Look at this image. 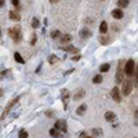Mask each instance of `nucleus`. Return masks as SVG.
Returning a JSON list of instances; mask_svg holds the SVG:
<instances>
[{"instance_id":"obj_5","label":"nucleus","mask_w":138,"mask_h":138,"mask_svg":"<svg viewBox=\"0 0 138 138\" xmlns=\"http://www.w3.org/2000/svg\"><path fill=\"white\" fill-rule=\"evenodd\" d=\"M54 127H55L57 130H59V131H64V133H66V130H68V127H66V122H65V120H62V119L57 120Z\"/></svg>"},{"instance_id":"obj_34","label":"nucleus","mask_w":138,"mask_h":138,"mask_svg":"<svg viewBox=\"0 0 138 138\" xmlns=\"http://www.w3.org/2000/svg\"><path fill=\"white\" fill-rule=\"evenodd\" d=\"M134 75H135V76H138V65L135 66V73H134Z\"/></svg>"},{"instance_id":"obj_9","label":"nucleus","mask_w":138,"mask_h":138,"mask_svg":"<svg viewBox=\"0 0 138 138\" xmlns=\"http://www.w3.org/2000/svg\"><path fill=\"white\" fill-rule=\"evenodd\" d=\"M8 17H10V19H12V21H15V22L21 21V15H19L17 11H10L8 12Z\"/></svg>"},{"instance_id":"obj_28","label":"nucleus","mask_w":138,"mask_h":138,"mask_svg":"<svg viewBox=\"0 0 138 138\" xmlns=\"http://www.w3.org/2000/svg\"><path fill=\"white\" fill-rule=\"evenodd\" d=\"M59 36H61V33H59L58 31H54V32H51V37H53V39H58Z\"/></svg>"},{"instance_id":"obj_29","label":"nucleus","mask_w":138,"mask_h":138,"mask_svg":"<svg viewBox=\"0 0 138 138\" xmlns=\"http://www.w3.org/2000/svg\"><path fill=\"white\" fill-rule=\"evenodd\" d=\"M11 3H12V6H14L17 10H19V0H11Z\"/></svg>"},{"instance_id":"obj_7","label":"nucleus","mask_w":138,"mask_h":138,"mask_svg":"<svg viewBox=\"0 0 138 138\" xmlns=\"http://www.w3.org/2000/svg\"><path fill=\"white\" fill-rule=\"evenodd\" d=\"M110 94H112L113 101H116V102H120V101H122V95H120V91H119L117 87H113L112 91H110Z\"/></svg>"},{"instance_id":"obj_19","label":"nucleus","mask_w":138,"mask_h":138,"mask_svg":"<svg viewBox=\"0 0 138 138\" xmlns=\"http://www.w3.org/2000/svg\"><path fill=\"white\" fill-rule=\"evenodd\" d=\"M99 43L101 44H109L110 43V39L109 37H106V36H99Z\"/></svg>"},{"instance_id":"obj_12","label":"nucleus","mask_w":138,"mask_h":138,"mask_svg":"<svg viewBox=\"0 0 138 138\" xmlns=\"http://www.w3.org/2000/svg\"><path fill=\"white\" fill-rule=\"evenodd\" d=\"M84 95H86V91H84L83 89H80V90H77V93L73 95V99H75V101H79V99H82Z\"/></svg>"},{"instance_id":"obj_25","label":"nucleus","mask_w":138,"mask_h":138,"mask_svg":"<svg viewBox=\"0 0 138 138\" xmlns=\"http://www.w3.org/2000/svg\"><path fill=\"white\" fill-rule=\"evenodd\" d=\"M39 26H40V21H39V19L37 18H33L32 19V28H39Z\"/></svg>"},{"instance_id":"obj_6","label":"nucleus","mask_w":138,"mask_h":138,"mask_svg":"<svg viewBox=\"0 0 138 138\" xmlns=\"http://www.w3.org/2000/svg\"><path fill=\"white\" fill-rule=\"evenodd\" d=\"M18 101H19V98H18V97H17V98H15L14 101H11V102H10V105H7V106H6V109H4V112H3V115H2V119H4V117H6V116H7V115H8V112H10V110H11V108H12V106H14V105H15V104H17V102H18Z\"/></svg>"},{"instance_id":"obj_14","label":"nucleus","mask_w":138,"mask_h":138,"mask_svg":"<svg viewBox=\"0 0 138 138\" xmlns=\"http://www.w3.org/2000/svg\"><path fill=\"white\" fill-rule=\"evenodd\" d=\"M87 110V106H86V104H82V105H80L79 108H77L76 109V113L79 116H82V115H84V112Z\"/></svg>"},{"instance_id":"obj_27","label":"nucleus","mask_w":138,"mask_h":138,"mask_svg":"<svg viewBox=\"0 0 138 138\" xmlns=\"http://www.w3.org/2000/svg\"><path fill=\"white\" fill-rule=\"evenodd\" d=\"M91 133L94 134V135H98V137L102 135V130H101V129H93Z\"/></svg>"},{"instance_id":"obj_8","label":"nucleus","mask_w":138,"mask_h":138,"mask_svg":"<svg viewBox=\"0 0 138 138\" xmlns=\"http://www.w3.org/2000/svg\"><path fill=\"white\" fill-rule=\"evenodd\" d=\"M112 17L115 19H122L123 17H124V12H123V10L122 8H115L112 11Z\"/></svg>"},{"instance_id":"obj_33","label":"nucleus","mask_w":138,"mask_h":138,"mask_svg":"<svg viewBox=\"0 0 138 138\" xmlns=\"http://www.w3.org/2000/svg\"><path fill=\"white\" fill-rule=\"evenodd\" d=\"M32 44H35V43H36V35H33V37H32Z\"/></svg>"},{"instance_id":"obj_40","label":"nucleus","mask_w":138,"mask_h":138,"mask_svg":"<svg viewBox=\"0 0 138 138\" xmlns=\"http://www.w3.org/2000/svg\"><path fill=\"white\" fill-rule=\"evenodd\" d=\"M137 80H138V76H137Z\"/></svg>"},{"instance_id":"obj_10","label":"nucleus","mask_w":138,"mask_h":138,"mask_svg":"<svg viewBox=\"0 0 138 138\" xmlns=\"http://www.w3.org/2000/svg\"><path fill=\"white\" fill-rule=\"evenodd\" d=\"M91 36V31H90L89 28H83L82 31H80V37L82 39H87Z\"/></svg>"},{"instance_id":"obj_22","label":"nucleus","mask_w":138,"mask_h":138,"mask_svg":"<svg viewBox=\"0 0 138 138\" xmlns=\"http://www.w3.org/2000/svg\"><path fill=\"white\" fill-rule=\"evenodd\" d=\"M101 82H102V76L101 75H97V76L93 77V83H95V84H99Z\"/></svg>"},{"instance_id":"obj_3","label":"nucleus","mask_w":138,"mask_h":138,"mask_svg":"<svg viewBox=\"0 0 138 138\" xmlns=\"http://www.w3.org/2000/svg\"><path fill=\"white\" fill-rule=\"evenodd\" d=\"M133 91V83L130 79L123 80V86H122V93L123 95H130V93Z\"/></svg>"},{"instance_id":"obj_21","label":"nucleus","mask_w":138,"mask_h":138,"mask_svg":"<svg viewBox=\"0 0 138 138\" xmlns=\"http://www.w3.org/2000/svg\"><path fill=\"white\" fill-rule=\"evenodd\" d=\"M50 135H51L53 138H58V137H59V131L57 130L55 127H54V129L50 130Z\"/></svg>"},{"instance_id":"obj_20","label":"nucleus","mask_w":138,"mask_h":138,"mask_svg":"<svg viewBox=\"0 0 138 138\" xmlns=\"http://www.w3.org/2000/svg\"><path fill=\"white\" fill-rule=\"evenodd\" d=\"M14 58H15V61H17V62H19V64H25V59H23L22 57H21V54H19V53H15V54H14Z\"/></svg>"},{"instance_id":"obj_23","label":"nucleus","mask_w":138,"mask_h":138,"mask_svg":"<svg viewBox=\"0 0 138 138\" xmlns=\"http://www.w3.org/2000/svg\"><path fill=\"white\" fill-rule=\"evenodd\" d=\"M57 61H58V57H57V55H54V54L48 55V62L50 64H55Z\"/></svg>"},{"instance_id":"obj_2","label":"nucleus","mask_w":138,"mask_h":138,"mask_svg":"<svg viewBox=\"0 0 138 138\" xmlns=\"http://www.w3.org/2000/svg\"><path fill=\"white\" fill-rule=\"evenodd\" d=\"M8 36H11V39L14 40L15 43H18L19 40H21V29H19V26L8 29Z\"/></svg>"},{"instance_id":"obj_38","label":"nucleus","mask_w":138,"mask_h":138,"mask_svg":"<svg viewBox=\"0 0 138 138\" xmlns=\"http://www.w3.org/2000/svg\"><path fill=\"white\" fill-rule=\"evenodd\" d=\"M0 37H2V31H0Z\"/></svg>"},{"instance_id":"obj_30","label":"nucleus","mask_w":138,"mask_h":138,"mask_svg":"<svg viewBox=\"0 0 138 138\" xmlns=\"http://www.w3.org/2000/svg\"><path fill=\"white\" fill-rule=\"evenodd\" d=\"M7 73H8V69H4L3 72H0V80H2L3 77H6V76H7Z\"/></svg>"},{"instance_id":"obj_18","label":"nucleus","mask_w":138,"mask_h":138,"mask_svg":"<svg viewBox=\"0 0 138 138\" xmlns=\"http://www.w3.org/2000/svg\"><path fill=\"white\" fill-rule=\"evenodd\" d=\"M109 69H110V64H102V65L99 66V70L101 72H109Z\"/></svg>"},{"instance_id":"obj_31","label":"nucleus","mask_w":138,"mask_h":138,"mask_svg":"<svg viewBox=\"0 0 138 138\" xmlns=\"http://www.w3.org/2000/svg\"><path fill=\"white\" fill-rule=\"evenodd\" d=\"M80 58H82V55H80V54H76V55H73V57H72L73 61H79Z\"/></svg>"},{"instance_id":"obj_39","label":"nucleus","mask_w":138,"mask_h":138,"mask_svg":"<svg viewBox=\"0 0 138 138\" xmlns=\"http://www.w3.org/2000/svg\"><path fill=\"white\" fill-rule=\"evenodd\" d=\"M86 138H91V137H86Z\"/></svg>"},{"instance_id":"obj_32","label":"nucleus","mask_w":138,"mask_h":138,"mask_svg":"<svg viewBox=\"0 0 138 138\" xmlns=\"http://www.w3.org/2000/svg\"><path fill=\"white\" fill-rule=\"evenodd\" d=\"M46 116H47V117H51V116H54V112H51V110H47V112H46Z\"/></svg>"},{"instance_id":"obj_4","label":"nucleus","mask_w":138,"mask_h":138,"mask_svg":"<svg viewBox=\"0 0 138 138\" xmlns=\"http://www.w3.org/2000/svg\"><path fill=\"white\" fill-rule=\"evenodd\" d=\"M123 80H124V66L123 62H120L116 70V83H123Z\"/></svg>"},{"instance_id":"obj_26","label":"nucleus","mask_w":138,"mask_h":138,"mask_svg":"<svg viewBox=\"0 0 138 138\" xmlns=\"http://www.w3.org/2000/svg\"><path fill=\"white\" fill-rule=\"evenodd\" d=\"M28 135H29V134H28V131H26V130H21L18 133V137L19 138H28Z\"/></svg>"},{"instance_id":"obj_15","label":"nucleus","mask_w":138,"mask_h":138,"mask_svg":"<svg viewBox=\"0 0 138 138\" xmlns=\"http://www.w3.org/2000/svg\"><path fill=\"white\" fill-rule=\"evenodd\" d=\"M61 98H62V102L66 105L68 101H69V91H68V90H62V97H61Z\"/></svg>"},{"instance_id":"obj_41","label":"nucleus","mask_w":138,"mask_h":138,"mask_svg":"<svg viewBox=\"0 0 138 138\" xmlns=\"http://www.w3.org/2000/svg\"><path fill=\"white\" fill-rule=\"evenodd\" d=\"M102 2H104V0H102Z\"/></svg>"},{"instance_id":"obj_1","label":"nucleus","mask_w":138,"mask_h":138,"mask_svg":"<svg viewBox=\"0 0 138 138\" xmlns=\"http://www.w3.org/2000/svg\"><path fill=\"white\" fill-rule=\"evenodd\" d=\"M134 73H135V62H134L133 58H130L129 61L124 62V75L131 77L134 76Z\"/></svg>"},{"instance_id":"obj_36","label":"nucleus","mask_w":138,"mask_h":138,"mask_svg":"<svg viewBox=\"0 0 138 138\" xmlns=\"http://www.w3.org/2000/svg\"><path fill=\"white\" fill-rule=\"evenodd\" d=\"M58 0H50V3H57Z\"/></svg>"},{"instance_id":"obj_16","label":"nucleus","mask_w":138,"mask_h":138,"mask_svg":"<svg viewBox=\"0 0 138 138\" xmlns=\"http://www.w3.org/2000/svg\"><path fill=\"white\" fill-rule=\"evenodd\" d=\"M130 3V0H117V6H119V8H124L127 7Z\"/></svg>"},{"instance_id":"obj_35","label":"nucleus","mask_w":138,"mask_h":138,"mask_svg":"<svg viewBox=\"0 0 138 138\" xmlns=\"http://www.w3.org/2000/svg\"><path fill=\"white\" fill-rule=\"evenodd\" d=\"M4 6V0H0V7H3Z\"/></svg>"},{"instance_id":"obj_17","label":"nucleus","mask_w":138,"mask_h":138,"mask_svg":"<svg viewBox=\"0 0 138 138\" xmlns=\"http://www.w3.org/2000/svg\"><path fill=\"white\" fill-rule=\"evenodd\" d=\"M62 50L64 51H68V53H77V48L76 47H73V46H66V47H62Z\"/></svg>"},{"instance_id":"obj_11","label":"nucleus","mask_w":138,"mask_h":138,"mask_svg":"<svg viewBox=\"0 0 138 138\" xmlns=\"http://www.w3.org/2000/svg\"><path fill=\"white\" fill-rule=\"evenodd\" d=\"M108 29H109V25H108V22H106V21H102V22H101V25H99V32H101V35H105V33L108 32Z\"/></svg>"},{"instance_id":"obj_24","label":"nucleus","mask_w":138,"mask_h":138,"mask_svg":"<svg viewBox=\"0 0 138 138\" xmlns=\"http://www.w3.org/2000/svg\"><path fill=\"white\" fill-rule=\"evenodd\" d=\"M70 40H72V36H70V35H65V36H62V37H61L62 43H69Z\"/></svg>"},{"instance_id":"obj_37","label":"nucleus","mask_w":138,"mask_h":138,"mask_svg":"<svg viewBox=\"0 0 138 138\" xmlns=\"http://www.w3.org/2000/svg\"><path fill=\"white\" fill-rule=\"evenodd\" d=\"M3 95V90H0V97H2Z\"/></svg>"},{"instance_id":"obj_13","label":"nucleus","mask_w":138,"mask_h":138,"mask_svg":"<svg viewBox=\"0 0 138 138\" xmlns=\"http://www.w3.org/2000/svg\"><path fill=\"white\" fill-rule=\"evenodd\" d=\"M105 120L106 122H115L116 120V113H113V112H106L105 113Z\"/></svg>"}]
</instances>
